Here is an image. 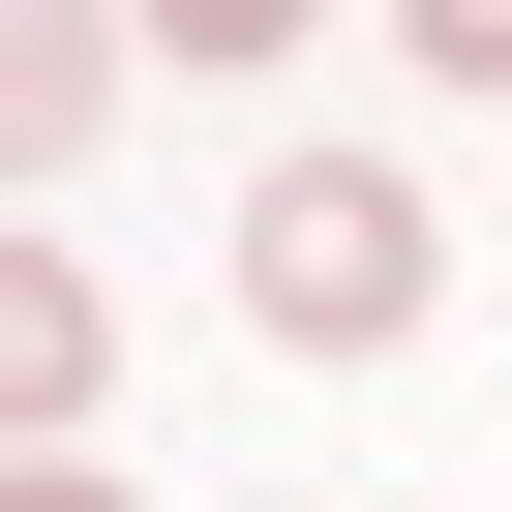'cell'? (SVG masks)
Wrapping results in <instances>:
<instances>
[{
  "mask_svg": "<svg viewBox=\"0 0 512 512\" xmlns=\"http://www.w3.org/2000/svg\"><path fill=\"white\" fill-rule=\"evenodd\" d=\"M241 302H272V362H392L452 302V241H422L392 151H272V181H241Z\"/></svg>",
  "mask_w": 512,
  "mask_h": 512,
  "instance_id": "obj_1",
  "label": "cell"
},
{
  "mask_svg": "<svg viewBox=\"0 0 512 512\" xmlns=\"http://www.w3.org/2000/svg\"><path fill=\"white\" fill-rule=\"evenodd\" d=\"M91 362H121V302H91V241H31V272H0V392H31V452L91 422Z\"/></svg>",
  "mask_w": 512,
  "mask_h": 512,
  "instance_id": "obj_2",
  "label": "cell"
},
{
  "mask_svg": "<svg viewBox=\"0 0 512 512\" xmlns=\"http://www.w3.org/2000/svg\"><path fill=\"white\" fill-rule=\"evenodd\" d=\"M0 121H121V0H0Z\"/></svg>",
  "mask_w": 512,
  "mask_h": 512,
  "instance_id": "obj_3",
  "label": "cell"
},
{
  "mask_svg": "<svg viewBox=\"0 0 512 512\" xmlns=\"http://www.w3.org/2000/svg\"><path fill=\"white\" fill-rule=\"evenodd\" d=\"M332 0H151V61H302Z\"/></svg>",
  "mask_w": 512,
  "mask_h": 512,
  "instance_id": "obj_4",
  "label": "cell"
},
{
  "mask_svg": "<svg viewBox=\"0 0 512 512\" xmlns=\"http://www.w3.org/2000/svg\"><path fill=\"white\" fill-rule=\"evenodd\" d=\"M392 31H422V61H452V91H512V0H392Z\"/></svg>",
  "mask_w": 512,
  "mask_h": 512,
  "instance_id": "obj_5",
  "label": "cell"
},
{
  "mask_svg": "<svg viewBox=\"0 0 512 512\" xmlns=\"http://www.w3.org/2000/svg\"><path fill=\"white\" fill-rule=\"evenodd\" d=\"M31 512H121V482H91V452H31Z\"/></svg>",
  "mask_w": 512,
  "mask_h": 512,
  "instance_id": "obj_6",
  "label": "cell"
}]
</instances>
